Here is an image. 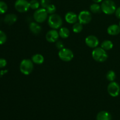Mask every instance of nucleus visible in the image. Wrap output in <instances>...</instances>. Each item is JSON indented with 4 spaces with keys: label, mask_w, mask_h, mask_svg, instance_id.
I'll return each instance as SVG.
<instances>
[{
    "label": "nucleus",
    "mask_w": 120,
    "mask_h": 120,
    "mask_svg": "<svg viewBox=\"0 0 120 120\" xmlns=\"http://www.w3.org/2000/svg\"><path fill=\"white\" fill-rule=\"evenodd\" d=\"M7 37L6 34L2 30H0V45H2L7 41Z\"/></svg>",
    "instance_id": "obj_26"
},
{
    "label": "nucleus",
    "mask_w": 120,
    "mask_h": 120,
    "mask_svg": "<svg viewBox=\"0 0 120 120\" xmlns=\"http://www.w3.org/2000/svg\"><path fill=\"white\" fill-rule=\"evenodd\" d=\"M90 11L93 14H100L101 12V6L98 3H94L91 5L90 7Z\"/></svg>",
    "instance_id": "obj_20"
},
{
    "label": "nucleus",
    "mask_w": 120,
    "mask_h": 120,
    "mask_svg": "<svg viewBox=\"0 0 120 120\" xmlns=\"http://www.w3.org/2000/svg\"><path fill=\"white\" fill-rule=\"evenodd\" d=\"M92 19L91 13L88 11H82L78 15V20L82 24H87L90 23Z\"/></svg>",
    "instance_id": "obj_9"
},
{
    "label": "nucleus",
    "mask_w": 120,
    "mask_h": 120,
    "mask_svg": "<svg viewBox=\"0 0 120 120\" xmlns=\"http://www.w3.org/2000/svg\"><path fill=\"white\" fill-rule=\"evenodd\" d=\"M46 11L47 12H48V14H49L51 15V14H55V12L56 11V8L53 4H50L46 8Z\"/></svg>",
    "instance_id": "obj_25"
},
{
    "label": "nucleus",
    "mask_w": 120,
    "mask_h": 120,
    "mask_svg": "<svg viewBox=\"0 0 120 120\" xmlns=\"http://www.w3.org/2000/svg\"><path fill=\"white\" fill-rule=\"evenodd\" d=\"M48 24L52 29H57L62 26L63 21L61 16L57 14H51L48 18Z\"/></svg>",
    "instance_id": "obj_3"
},
{
    "label": "nucleus",
    "mask_w": 120,
    "mask_h": 120,
    "mask_svg": "<svg viewBox=\"0 0 120 120\" xmlns=\"http://www.w3.org/2000/svg\"><path fill=\"white\" fill-rule=\"evenodd\" d=\"M20 71L25 75H30L34 69V63L30 59H23L20 64Z\"/></svg>",
    "instance_id": "obj_4"
},
{
    "label": "nucleus",
    "mask_w": 120,
    "mask_h": 120,
    "mask_svg": "<svg viewBox=\"0 0 120 120\" xmlns=\"http://www.w3.org/2000/svg\"><path fill=\"white\" fill-rule=\"evenodd\" d=\"M101 48L105 50H109L113 48V43L111 41L105 40L101 45Z\"/></svg>",
    "instance_id": "obj_19"
},
{
    "label": "nucleus",
    "mask_w": 120,
    "mask_h": 120,
    "mask_svg": "<svg viewBox=\"0 0 120 120\" xmlns=\"http://www.w3.org/2000/svg\"><path fill=\"white\" fill-rule=\"evenodd\" d=\"M16 21H17V16L14 14H7L4 18V22L9 25L14 24Z\"/></svg>",
    "instance_id": "obj_15"
},
{
    "label": "nucleus",
    "mask_w": 120,
    "mask_h": 120,
    "mask_svg": "<svg viewBox=\"0 0 120 120\" xmlns=\"http://www.w3.org/2000/svg\"><path fill=\"white\" fill-rule=\"evenodd\" d=\"M101 11L107 15H111L115 13L116 9V5L112 0H105L103 1L101 5Z\"/></svg>",
    "instance_id": "obj_1"
},
{
    "label": "nucleus",
    "mask_w": 120,
    "mask_h": 120,
    "mask_svg": "<svg viewBox=\"0 0 120 120\" xmlns=\"http://www.w3.org/2000/svg\"><path fill=\"white\" fill-rule=\"evenodd\" d=\"M8 6L4 1H0V14H4L7 11Z\"/></svg>",
    "instance_id": "obj_24"
},
{
    "label": "nucleus",
    "mask_w": 120,
    "mask_h": 120,
    "mask_svg": "<svg viewBox=\"0 0 120 120\" xmlns=\"http://www.w3.org/2000/svg\"><path fill=\"white\" fill-rule=\"evenodd\" d=\"M119 26H120V23H119Z\"/></svg>",
    "instance_id": "obj_32"
},
{
    "label": "nucleus",
    "mask_w": 120,
    "mask_h": 120,
    "mask_svg": "<svg viewBox=\"0 0 120 120\" xmlns=\"http://www.w3.org/2000/svg\"><path fill=\"white\" fill-rule=\"evenodd\" d=\"M15 8L19 12H26L30 8L29 2L27 0H16L15 3Z\"/></svg>",
    "instance_id": "obj_7"
},
{
    "label": "nucleus",
    "mask_w": 120,
    "mask_h": 120,
    "mask_svg": "<svg viewBox=\"0 0 120 120\" xmlns=\"http://www.w3.org/2000/svg\"><path fill=\"white\" fill-rule=\"evenodd\" d=\"M106 78L110 82H114L116 78V75L114 71L112 70H110L108 71L106 75Z\"/></svg>",
    "instance_id": "obj_22"
},
{
    "label": "nucleus",
    "mask_w": 120,
    "mask_h": 120,
    "mask_svg": "<svg viewBox=\"0 0 120 120\" xmlns=\"http://www.w3.org/2000/svg\"><path fill=\"white\" fill-rule=\"evenodd\" d=\"M115 14H116V16H117L118 19H120V7L116 9Z\"/></svg>",
    "instance_id": "obj_30"
},
{
    "label": "nucleus",
    "mask_w": 120,
    "mask_h": 120,
    "mask_svg": "<svg viewBox=\"0 0 120 120\" xmlns=\"http://www.w3.org/2000/svg\"><path fill=\"white\" fill-rule=\"evenodd\" d=\"M65 19L68 23L74 24L78 20V16L73 12H68L65 15Z\"/></svg>",
    "instance_id": "obj_12"
},
{
    "label": "nucleus",
    "mask_w": 120,
    "mask_h": 120,
    "mask_svg": "<svg viewBox=\"0 0 120 120\" xmlns=\"http://www.w3.org/2000/svg\"><path fill=\"white\" fill-rule=\"evenodd\" d=\"M59 37V34L58 32L56 30V29L49 30L46 35V39L47 41L50 43L56 42L58 40Z\"/></svg>",
    "instance_id": "obj_10"
},
{
    "label": "nucleus",
    "mask_w": 120,
    "mask_h": 120,
    "mask_svg": "<svg viewBox=\"0 0 120 120\" xmlns=\"http://www.w3.org/2000/svg\"><path fill=\"white\" fill-rule=\"evenodd\" d=\"M40 3L37 0H31L29 2V7L32 9H38L39 7Z\"/></svg>",
    "instance_id": "obj_23"
},
{
    "label": "nucleus",
    "mask_w": 120,
    "mask_h": 120,
    "mask_svg": "<svg viewBox=\"0 0 120 120\" xmlns=\"http://www.w3.org/2000/svg\"><path fill=\"white\" fill-rule=\"evenodd\" d=\"M107 33L110 35H117L120 33V26L118 25L113 24L109 26L107 29Z\"/></svg>",
    "instance_id": "obj_14"
},
{
    "label": "nucleus",
    "mask_w": 120,
    "mask_h": 120,
    "mask_svg": "<svg viewBox=\"0 0 120 120\" xmlns=\"http://www.w3.org/2000/svg\"><path fill=\"white\" fill-rule=\"evenodd\" d=\"M56 46L57 49L61 50V49L64 48V45H63V42H61V41H56Z\"/></svg>",
    "instance_id": "obj_28"
},
{
    "label": "nucleus",
    "mask_w": 120,
    "mask_h": 120,
    "mask_svg": "<svg viewBox=\"0 0 120 120\" xmlns=\"http://www.w3.org/2000/svg\"><path fill=\"white\" fill-rule=\"evenodd\" d=\"M59 36L62 38H68L69 36V35H70V30H69L68 28H65V27H63V28H61L60 29L59 32Z\"/></svg>",
    "instance_id": "obj_18"
},
{
    "label": "nucleus",
    "mask_w": 120,
    "mask_h": 120,
    "mask_svg": "<svg viewBox=\"0 0 120 120\" xmlns=\"http://www.w3.org/2000/svg\"><path fill=\"white\" fill-rule=\"evenodd\" d=\"M32 61L33 63L37 64H41L44 62V57L41 54H35L32 57Z\"/></svg>",
    "instance_id": "obj_17"
},
{
    "label": "nucleus",
    "mask_w": 120,
    "mask_h": 120,
    "mask_svg": "<svg viewBox=\"0 0 120 120\" xmlns=\"http://www.w3.org/2000/svg\"><path fill=\"white\" fill-rule=\"evenodd\" d=\"M83 29V24L79 22L74 23L73 26V31L75 33H76V34H79V33L81 32Z\"/></svg>",
    "instance_id": "obj_21"
},
{
    "label": "nucleus",
    "mask_w": 120,
    "mask_h": 120,
    "mask_svg": "<svg viewBox=\"0 0 120 120\" xmlns=\"http://www.w3.org/2000/svg\"><path fill=\"white\" fill-rule=\"evenodd\" d=\"M48 17V12L45 8H41L35 11L34 14V19L36 22L42 23L46 20Z\"/></svg>",
    "instance_id": "obj_5"
},
{
    "label": "nucleus",
    "mask_w": 120,
    "mask_h": 120,
    "mask_svg": "<svg viewBox=\"0 0 120 120\" xmlns=\"http://www.w3.org/2000/svg\"><path fill=\"white\" fill-rule=\"evenodd\" d=\"M86 44L87 46L91 48H96L98 45L99 41L98 38L96 36L94 35H90L88 36L85 39Z\"/></svg>",
    "instance_id": "obj_11"
},
{
    "label": "nucleus",
    "mask_w": 120,
    "mask_h": 120,
    "mask_svg": "<svg viewBox=\"0 0 120 120\" xmlns=\"http://www.w3.org/2000/svg\"><path fill=\"white\" fill-rule=\"evenodd\" d=\"M29 29L30 32L35 35H39L41 32L42 28L38 23L32 22L29 24Z\"/></svg>",
    "instance_id": "obj_13"
},
{
    "label": "nucleus",
    "mask_w": 120,
    "mask_h": 120,
    "mask_svg": "<svg viewBox=\"0 0 120 120\" xmlns=\"http://www.w3.org/2000/svg\"><path fill=\"white\" fill-rule=\"evenodd\" d=\"M93 1L95 3H100V2H102L103 0H93Z\"/></svg>",
    "instance_id": "obj_31"
},
{
    "label": "nucleus",
    "mask_w": 120,
    "mask_h": 120,
    "mask_svg": "<svg viewBox=\"0 0 120 120\" xmlns=\"http://www.w3.org/2000/svg\"><path fill=\"white\" fill-rule=\"evenodd\" d=\"M59 57L64 62H70L73 59L74 55L73 52L68 48H63L59 52Z\"/></svg>",
    "instance_id": "obj_6"
},
{
    "label": "nucleus",
    "mask_w": 120,
    "mask_h": 120,
    "mask_svg": "<svg viewBox=\"0 0 120 120\" xmlns=\"http://www.w3.org/2000/svg\"><path fill=\"white\" fill-rule=\"evenodd\" d=\"M92 57L94 59L98 62H105L108 58V55L106 50L102 48H94L92 52Z\"/></svg>",
    "instance_id": "obj_2"
},
{
    "label": "nucleus",
    "mask_w": 120,
    "mask_h": 120,
    "mask_svg": "<svg viewBox=\"0 0 120 120\" xmlns=\"http://www.w3.org/2000/svg\"><path fill=\"white\" fill-rule=\"evenodd\" d=\"M40 4L43 8H46L50 4V0H41Z\"/></svg>",
    "instance_id": "obj_27"
},
{
    "label": "nucleus",
    "mask_w": 120,
    "mask_h": 120,
    "mask_svg": "<svg viewBox=\"0 0 120 120\" xmlns=\"http://www.w3.org/2000/svg\"><path fill=\"white\" fill-rule=\"evenodd\" d=\"M7 62L5 59L2 58H0V68H3L6 66Z\"/></svg>",
    "instance_id": "obj_29"
},
{
    "label": "nucleus",
    "mask_w": 120,
    "mask_h": 120,
    "mask_svg": "<svg viewBox=\"0 0 120 120\" xmlns=\"http://www.w3.org/2000/svg\"><path fill=\"white\" fill-rule=\"evenodd\" d=\"M111 115L106 111H101L98 112L96 117L97 120H111Z\"/></svg>",
    "instance_id": "obj_16"
},
{
    "label": "nucleus",
    "mask_w": 120,
    "mask_h": 120,
    "mask_svg": "<svg viewBox=\"0 0 120 120\" xmlns=\"http://www.w3.org/2000/svg\"><path fill=\"white\" fill-rule=\"evenodd\" d=\"M107 91L111 97H116L119 95L120 93V86L115 82H111L108 85Z\"/></svg>",
    "instance_id": "obj_8"
}]
</instances>
